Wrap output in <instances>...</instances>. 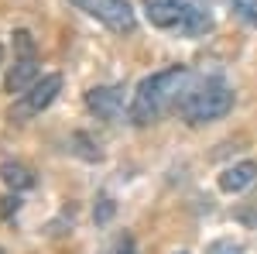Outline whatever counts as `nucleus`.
Here are the masks:
<instances>
[{
    "instance_id": "nucleus-1",
    "label": "nucleus",
    "mask_w": 257,
    "mask_h": 254,
    "mask_svg": "<svg viewBox=\"0 0 257 254\" xmlns=\"http://www.w3.org/2000/svg\"><path fill=\"white\" fill-rule=\"evenodd\" d=\"M189 82H192V72L185 65H168V69H158L148 79H141V86L131 97V107H127L131 124L148 127V124L161 120L172 107H178V100L189 90Z\"/></svg>"
},
{
    "instance_id": "nucleus-2",
    "label": "nucleus",
    "mask_w": 257,
    "mask_h": 254,
    "mask_svg": "<svg viewBox=\"0 0 257 254\" xmlns=\"http://www.w3.org/2000/svg\"><path fill=\"white\" fill-rule=\"evenodd\" d=\"M144 18L151 28L178 38H199L213 28V14L202 0H144Z\"/></svg>"
},
{
    "instance_id": "nucleus-3",
    "label": "nucleus",
    "mask_w": 257,
    "mask_h": 254,
    "mask_svg": "<svg viewBox=\"0 0 257 254\" xmlns=\"http://www.w3.org/2000/svg\"><path fill=\"white\" fill-rule=\"evenodd\" d=\"M230 110H233V90L223 79H206L199 86L189 82V90L178 100V114H182L185 124H192V127L213 124V120L226 117Z\"/></svg>"
},
{
    "instance_id": "nucleus-4",
    "label": "nucleus",
    "mask_w": 257,
    "mask_h": 254,
    "mask_svg": "<svg viewBox=\"0 0 257 254\" xmlns=\"http://www.w3.org/2000/svg\"><path fill=\"white\" fill-rule=\"evenodd\" d=\"M14 48H18V55H14V65H11L7 79H4V90L11 97H21L24 90H31L41 79V69H38V55H35V41H31L28 31L14 35Z\"/></svg>"
},
{
    "instance_id": "nucleus-5",
    "label": "nucleus",
    "mask_w": 257,
    "mask_h": 254,
    "mask_svg": "<svg viewBox=\"0 0 257 254\" xmlns=\"http://www.w3.org/2000/svg\"><path fill=\"white\" fill-rule=\"evenodd\" d=\"M69 4H76L86 18L99 21L103 28H110L117 35H134V28H138V14H134L131 0H69Z\"/></svg>"
},
{
    "instance_id": "nucleus-6",
    "label": "nucleus",
    "mask_w": 257,
    "mask_h": 254,
    "mask_svg": "<svg viewBox=\"0 0 257 254\" xmlns=\"http://www.w3.org/2000/svg\"><path fill=\"white\" fill-rule=\"evenodd\" d=\"M62 93V76L59 72H48V76H41L31 90H24L14 103H11V120H18V124H24V120L38 117L41 110H48L55 100H59Z\"/></svg>"
},
{
    "instance_id": "nucleus-7",
    "label": "nucleus",
    "mask_w": 257,
    "mask_h": 254,
    "mask_svg": "<svg viewBox=\"0 0 257 254\" xmlns=\"http://www.w3.org/2000/svg\"><path fill=\"white\" fill-rule=\"evenodd\" d=\"M86 107L99 120H120L123 117V90L120 86H93L86 93Z\"/></svg>"
},
{
    "instance_id": "nucleus-8",
    "label": "nucleus",
    "mask_w": 257,
    "mask_h": 254,
    "mask_svg": "<svg viewBox=\"0 0 257 254\" xmlns=\"http://www.w3.org/2000/svg\"><path fill=\"white\" fill-rule=\"evenodd\" d=\"M219 189L230 196L243 193V189H250L257 182V161H237V165H226L223 172H219Z\"/></svg>"
},
{
    "instance_id": "nucleus-9",
    "label": "nucleus",
    "mask_w": 257,
    "mask_h": 254,
    "mask_svg": "<svg viewBox=\"0 0 257 254\" xmlns=\"http://www.w3.org/2000/svg\"><path fill=\"white\" fill-rule=\"evenodd\" d=\"M0 176H4V182H7L11 189H31V186H35L31 168H24L18 161H4V165H0Z\"/></svg>"
},
{
    "instance_id": "nucleus-10",
    "label": "nucleus",
    "mask_w": 257,
    "mask_h": 254,
    "mask_svg": "<svg viewBox=\"0 0 257 254\" xmlns=\"http://www.w3.org/2000/svg\"><path fill=\"white\" fill-rule=\"evenodd\" d=\"M230 4H233V11H237L240 21H247V24L257 28V0H230Z\"/></svg>"
},
{
    "instance_id": "nucleus-11",
    "label": "nucleus",
    "mask_w": 257,
    "mask_h": 254,
    "mask_svg": "<svg viewBox=\"0 0 257 254\" xmlns=\"http://www.w3.org/2000/svg\"><path fill=\"white\" fill-rule=\"evenodd\" d=\"M243 247H240L237 240H230V237H219V240H213V244H206V254H240Z\"/></svg>"
},
{
    "instance_id": "nucleus-12",
    "label": "nucleus",
    "mask_w": 257,
    "mask_h": 254,
    "mask_svg": "<svg viewBox=\"0 0 257 254\" xmlns=\"http://www.w3.org/2000/svg\"><path fill=\"white\" fill-rule=\"evenodd\" d=\"M110 254H138V251H134V240H131V237H123V240H117V247H113Z\"/></svg>"
},
{
    "instance_id": "nucleus-13",
    "label": "nucleus",
    "mask_w": 257,
    "mask_h": 254,
    "mask_svg": "<svg viewBox=\"0 0 257 254\" xmlns=\"http://www.w3.org/2000/svg\"><path fill=\"white\" fill-rule=\"evenodd\" d=\"M0 62H4V45H0Z\"/></svg>"
},
{
    "instance_id": "nucleus-14",
    "label": "nucleus",
    "mask_w": 257,
    "mask_h": 254,
    "mask_svg": "<svg viewBox=\"0 0 257 254\" xmlns=\"http://www.w3.org/2000/svg\"><path fill=\"white\" fill-rule=\"evenodd\" d=\"M0 254H4V251H0Z\"/></svg>"
}]
</instances>
